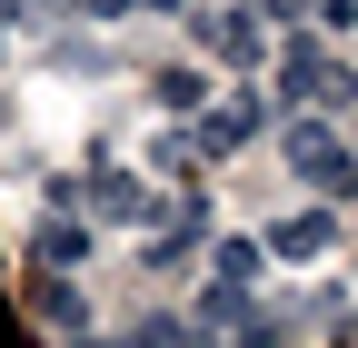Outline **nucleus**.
Segmentation results:
<instances>
[{
  "label": "nucleus",
  "instance_id": "nucleus-1",
  "mask_svg": "<svg viewBox=\"0 0 358 348\" xmlns=\"http://www.w3.org/2000/svg\"><path fill=\"white\" fill-rule=\"evenodd\" d=\"M289 169H299V180H319V189H358V159H348V140H338V129H319V119H299L289 129Z\"/></svg>",
  "mask_w": 358,
  "mask_h": 348
},
{
  "label": "nucleus",
  "instance_id": "nucleus-2",
  "mask_svg": "<svg viewBox=\"0 0 358 348\" xmlns=\"http://www.w3.org/2000/svg\"><path fill=\"white\" fill-rule=\"evenodd\" d=\"M279 80H289V100H319V110H338V100H348V70H329L319 50H289V70H279Z\"/></svg>",
  "mask_w": 358,
  "mask_h": 348
},
{
  "label": "nucleus",
  "instance_id": "nucleus-3",
  "mask_svg": "<svg viewBox=\"0 0 358 348\" xmlns=\"http://www.w3.org/2000/svg\"><path fill=\"white\" fill-rule=\"evenodd\" d=\"M199 40H209L219 60H249V70H259V20H249V10H209Z\"/></svg>",
  "mask_w": 358,
  "mask_h": 348
},
{
  "label": "nucleus",
  "instance_id": "nucleus-4",
  "mask_svg": "<svg viewBox=\"0 0 358 348\" xmlns=\"http://www.w3.org/2000/svg\"><path fill=\"white\" fill-rule=\"evenodd\" d=\"M90 199H100L110 219H150V189L129 180V169H100V180H90Z\"/></svg>",
  "mask_w": 358,
  "mask_h": 348
},
{
  "label": "nucleus",
  "instance_id": "nucleus-5",
  "mask_svg": "<svg viewBox=\"0 0 358 348\" xmlns=\"http://www.w3.org/2000/svg\"><path fill=\"white\" fill-rule=\"evenodd\" d=\"M329 239H338L329 219H279V229H268V249H279V259H319Z\"/></svg>",
  "mask_w": 358,
  "mask_h": 348
},
{
  "label": "nucleus",
  "instance_id": "nucleus-6",
  "mask_svg": "<svg viewBox=\"0 0 358 348\" xmlns=\"http://www.w3.org/2000/svg\"><path fill=\"white\" fill-rule=\"evenodd\" d=\"M189 119H199V150H239L259 110H189Z\"/></svg>",
  "mask_w": 358,
  "mask_h": 348
},
{
  "label": "nucleus",
  "instance_id": "nucleus-7",
  "mask_svg": "<svg viewBox=\"0 0 358 348\" xmlns=\"http://www.w3.org/2000/svg\"><path fill=\"white\" fill-rule=\"evenodd\" d=\"M80 249H90V239H80L70 219H50V229H40V259H50V269H80Z\"/></svg>",
  "mask_w": 358,
  "mask_h": 348
},
{
  "label": "nucleus",
  "instance_id": "nucleus-8",
  "mask_svg": "<svg viewBox=\"0 0 358 348\" xmlns=\"http://www.w3.org/2000/svg\"><path fill=\"white\" fill-rule=\"evenodd\" d=\"M219 279H229V289L259 279V239H229V249H219Z\"/></svg>",
  "mask_w": 358,
  "mask_h": 348
}]
</instances>
